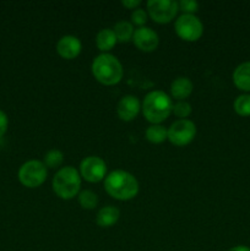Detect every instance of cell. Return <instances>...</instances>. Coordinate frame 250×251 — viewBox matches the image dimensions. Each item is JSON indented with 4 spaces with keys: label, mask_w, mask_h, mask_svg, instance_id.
<instances>
[{
    "label": "cell",
    "mask_w": 250,
    "mask_h": 251,
    "mask_svg": "<svg viewBox=\"0 0 250 251\" xmlns=\"http://www.w3.org/2000/svg\"><path fill=\"white\" fill-rule=\"evenodd\" d=\"M168 140L175 146L190 144L196 135V125L189 119H178L167 130Z\"/></svg>",
    "instance_id": "obj_7"
},
{
    "label": "cell",
    "mask_w": 250,
    "mask_h": 251,
    "mask_svg": "<svg viewBox=\"0 0 250 251\" xmlns=\"http://www.w3.org/2000/svg\"><path fill=\"white\" fill-rule=\"evenodd\" d=\"M232 77L238 90L250 92V60L239 64L233 71Z\"/></svg>",
    "instance_id": "obj_13"
},
{
    "label": "cell",
    "mask_w": 250,
    "mask_h": 251,
    "mask_svg": "<svg viewBox=\"0 0 250 251\" xmlns=\"http://www.w3.org/2000/svg\"><path fill=\"white\" fill-rule=\"evenodd\" d=\"M194 85L191 80L185 76H179L171 83V93L175 100H185L193 93Z\"/></svg>",
    "instance_id": "obj_14"
},
{
    "label": "cell",
    "mask_w": 250,
    "mask_h": 251,
    "mask_svg": "<svg viewBox=\"0 0 250 251\" xmlns=\"http://www.w3.org/2000/svg\"><path fill=\"white\" fill-rule=\"evenodd\" d=\"M146 139L152 144H162L166 139H168V132L162 125L153 124L146 129Z\"/></svg>",
    "instance_id": "obj_18"
},
{
    "label": "cell",
    "mask_w": 250,
    "mask_h": 251,
    "mask_svg": "<svg viewBox=\"0 0 250 251\" xmlns=\"http://www.w3.org/2000/svg\"><path fill=\"white\" fill-rule=\"evenodd\" d=\"M7 126H9V119L6 113L0 109V137L4 136L5 132L7 131Z\"/></svg>",
    "instance_id": "obj_25"
},
{
    "label": "cell",
    "mask_w": 250,
    "mask_h": 251,
    "mask_svg": "<svg viewBox=\"0 0 250 251\" xmlns=\"http://www.w3.org/2000/svg\"><path fill=\"white\" fill-rule=\"evenodd\" d=\"M91 69L96 80L105 86H112L120 82L124 74L119 59L109 53H102L96 56Z\"/></svg>",
    "instance_id": "obj_2"
},
{
    "label": "cell",
    "mask_w": 250,
    "mask_h": 251,
    "mask_svg": "<svg viewBox=\"0 0 250 251\" xmlns=\"http://www.w3.org/2000/svg\"><path fill=\"white\" fill-rule=\"evenodd\" d=\"M141 109V104L137 97L132 95L123 96L117 105V113L119 118L124 122H130L139 114Z\"/></svg>",
    "instance_id": "obj_12"
},
{
    "label": "cell",
    "mask_w": 250,
    "mask_h": 251,
    "mask_svg": "<svg viewBox=\"0 0 250 251\" xmlns=\"http://www.w3.org/2000/svg\"><path fill=\"white\" fill-rule=\"evenodd\" d=\"M173 110L172 98L166 92L159 90L147 93L142 102V113L152 124H159L171 115Z\"/></svg>",
    "instance_id": "obj_3"
},
{
    "label": "cell",
    "mask_w": 250,
    "mask_h": 251,
    "mask_svg": "<svg viewBox=\"0 0 250 251\" xmlns=\"http://www.w3.org/2000/svg\"><path fill=\"white\" fill-rule=\"evenodd\" d=\"M117 37H115L113 28H103L96 36V44L97 48L102 51H108L115 46L117 43Z\"/></svg>",
    "instance_id": "obj_16"
},
{
    "label": "cell",
    "mask_w": 250,
    "mask_h": 251,
    "mask_svg": "<svg viewBox=\"0 0 250 251\" xmlns=\"http://www.w3.org/2000/svg\"><path fill=\"white\" fill-rule=\"evenodd\" d=\"M172 112L180 119H185L191 114V105L186 100H178L173 104V110Z\"/></svg>",
    "instance_id": "obj_22"
},
{
    "label": "cell",
    "mask_w": 250,
    "mask_h": 251,
    "mask_svg": "<svg viewBox=\"0 0 250 251\" xmlns=\"http://www.w3.org/2000/svg\"><path fill=\"white\" fill-rule=\"evenodd\" d=\"M78 203L85 210H93L98 205L97 194L92 190H83L78 193Z\"/></svg>",
    "instance_id": "obj_21"
},
{
    "label": "cell",
    "mask_w": 250,
    "mask_h": 251,
    "mask_svg": "<svg viewBox=\"0 0 250 251\" xmlns=\"http://www.w3.org/2000/svg\"><path fill=\"white\" fill-rule=\"evenodd\" d=\"M176 34L181 39L188 42H195L202 36L203 25L198 16L193 14H183L176 19L174 25Z\"/></svg>",
    "instance_id": "obj_6"
},
{
    "label": "cell",
    "mask_w": 250,
    "mask_h": 251,
    "mask_svg": "<svg viewBox=\"0 0 250 251\" xmlns=\"http://www.w3.org/2000/svg\"><path fill=\"white\" fill-rule=\"evenodd\" d=\"M64 162V154L60 150H49L46 154H44V158H43V163L47 168H51V169H55L59 168V167L63 164Z\"/></svg>",
    "instance_id": "obj_19"
},
{
    "label": "cell",
    "mask_w": 250,
    "mask_h": 251,
    "mask_svg": "<svg viewBox=\"0 0 250 251\" xmlns=\"http://www.w3.org/2000/svg\"><path fill=\"white\" fill-rule=\"evenodd\" d=\"M150 17L158 24H168L179 11V5L173 0H150L147 1Z\"/></svg>",
    "instance_id": "obj_8"
},
{
    "label": "cell",
    "mask_w": 250,
    "mask_h": 251,
    "mask_svg": "<svg viewBox=\"0 0 250 251\" xmlns=\"http://www.w3.org/2000/svg\"><path fill=\"white\" fill-rule=\"evenodd\" d=\"M179 10L184 12V14H195L199 10V2L195 0H180L178 2Z\"/></svg>",
    "instance_id": "obj_23"
},
{
    "label": "cell",
    "mask_w": 250,
    "mask_h": 251,
    "mask_svg": "<svg viewBox=\"0 0 250 251\" xmlns=\"http://www.w3.org/2000/svg\"><path fill=\"white\" fill-rule=\"evenodd\" d=\"M120 217L119 208L114 207V206H104L100 208L96 217V222L100 227L108 228L114 226L118 222Z\"/></svg>",
    "instance_id": "obj_15"
},
{
    "label": "cell",
    "mask_w": 250,
    "mask_h": 251,
    "mask_svg": "<svg viewBox=\"0 0 250 251\" xmlns=\"http://www.w3.org/2000/svg\"><path fill=\"white\" fill-rule=\"evenodd\" d=\"M54 193L63 200H71L81 188V176L77 169L71 166L63 167L54 176L51 181Z\"/></svg>",
    "instance_id": "obj_4"
},
{
    "label": "cell",
    "mask_w": 250,
    "mask_h": 251,
    "mask_svg": "<svg viewBox=\"0 0 250 251\" xmlns=\"http://www.w3.org/2000/svg\"><path fill=\"white\" fill-rule=\"evenodd\" d=\"M235 113L240 117H250V95L244 93V95L238 96L233 103Z\"/></svg>",
    "instance_id": "obj_20"
},
{
    "label": "cell",
    "mask_w": 250,
    "mask_h": 251,
    "mask_svg": "<svg viewBox=\"0 0 250 251\" xmlns=\"http://www.w3.org/2000/svg\"><path fill=\"white\" fill-rule=\"evenodd\" d=\"M104 189L112 198L127 201L134 199L139 193V181L129 172L117 169L104 178Z\"/></svg>",
    "instance_id": "obj_1"
},
{
    "label": "cell",
    "mask_w": 250,
    "mask_h": 251,
    "mask_svg": "<svg viewBox=\"0 0 250 251\" xmlns=\"http://www.w3.org/2000/svg\"><path fill=\"white\" fill-rule=\"evenodd\" d=\"M47 176H48L47 167L44 166L43 162L37 161V159L25 162L20 167L19 173H17V178H19L20 183L29 189L41 186L46 181Z\"/></svg>",
    "instance_id": "obj_5"
},
{
    "label": "cell",
    "mask_w": 250,
    "mask_h": 251,
    "mask_svg": "<svg viewBox=\"0 0 250 251\" xmlns=\"http://www.w3.org/2000/svg\"><path fill=\"white\" fill-rule=\"evenodd\" d=\"M122 4L124 5L127 9H137L140 4H141V0H123Z\"/></svg>",
    "instance_id": "obj_26"
},
{
    "label": "cell",
    "mask_w": 250,
    "mask_h": 251,
    "mask_svg": "<svg viewBox=\"0 0 250 251\" xmlns=\"http://www.w3.org/2000/svg\"><path fill=\"white\" fill-rule=\"evenodd\" d=\"M227 251H250V248L245 247V245H235V247L230 248Z\"/></svg>",
    "instance_id": "obj_27"
},
{
    "label": "cell",
    "mask_w": 250,
    "mask_h": 251,
    "mask_svg": "<svg viewBox=\"0 0 250 251\" xmlns=\"http://www.w3.org/2000/svg\"><path fill=\"white\" fill-rule=\"evenodd\" d=\"M131 21H132V24L137 25L139 27H142L145 24H146V21H147L146 11H145L144 9H140V7L132 10Z\"/></svg>",
    "instance_id": "obj_24"
},
{
    "label": "cell",
    "mask_w": 250,
    "mask_h": 251,
    "mask_svg": "<svg viewBox=\"0 0 250 251\" xmlns=\"http://www.w3.org/2000/svg\"><path fill=\"white\" fill-rule=\"evenodd\" d=\"M134 44L142 51H153L158 47L159 37L151 27L142 26L135 29L132 36Z\"/></svg>",
    "instance_id": "obj_10"
},
{
    "label": "cell",
    "mask_w": 250,
    "mask_h": 251,
    "mask_svg": "<svg viewBox=\"0 0 250 251\" xmlns=\"http://www.w3.org/2000/svg\"><path fill=\"white\" fill-rule=\"evenodd\" d=\"M82 43L80 39L73 34L63 36L56 42V51L64 59H74L81 53Z\"/></svg>",
    "instance_id": "obj_11"
},
{
    "label": "cell",
    "mask_w": 250,
    "mask_h": 251,
    "mask_svg": "<svg viewBox=\"0 0 250 251\" xmlns=\"http://www.w3.org/2000/svg\"><path fill=\"white\" fill-rule=\"evenodd\" d=\"M113 31H114L115 37H117V41L125 43V42H129L130 39H132L135 29L131 22L125 21V20H120V21H118L117 24L114 25Z\"/></svg>",
    "instance_id": "obj_17"
},
{
    "label": "cell",
    "mask_w": 250,
    "mask_h": 251,
    "mask_svg": "<svg viewBox=\"0 0 250 251\" xmlns=\"http://www.w3.org/2000/svg\"><path fill=\"white\" fill-rule=\"evenodd\" d=\"M107 164L100 157L88 156L80 163V176L90 183H98L105 178Z\"/></svg>",
    "instance_id": "obj_9"
}]
</instances>
